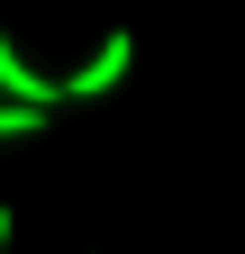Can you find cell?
Segmentation results:
<instances>
[{"mask_svg":"<svg viewBox=\"0 0 245 254\" xmlns=\"http://www.w3.org/2000/svg\"><path fill=\"white\" fill-rule=\"evenodd\" d=\"M127 64H136V37H127V27H109V37L91 46V64L64 73V100H100V91H118V82H127Z\"/></svg>","mask_w":245,"mask_h":254,"instance_id":"6da1fadb","label":"cell"},{"mask_svg":"<svg viewBox=\"0 0 245 254\" xmlns=\"http://www.w3.org/2000/svg\"><path fill=\"white\" fill-rule=\"evenodd\" d=\"M0 100H37V109H55V100H64V82H55V73H37V64L18 55V37H9V27H0Z\"/></svg>","mask_w":245,"mask_h":254,"instance_id":"7a4b0ae2","label":"cell"},{"mask_svg":"<svg viewBox=\"0 0 245 254\" xmlns=\"http://www.w3.org/2000/svg\"><path fill=\"white\" fill-rule=\"evenodd\" d=\"M18 136H46V109L37 100H0V145H18Z\"/></svg>","mask_w":245,"mask_h":254,"instance_id":"3957f363","label":"cell"},{"mask_svg":"<svg viewBox=\"0 0 245 254\" xmlns=\"http://www.w3.org/2000/svg\"><path fill=\"white\" fill-rule=\"evenodd\" d=\"M9 236H18V218H9V209H0V254H9Z\"/></svg>","mask_w":245,"mask_h":254,"instance_id":"277c9868","label":"cell"}]
</instances>
